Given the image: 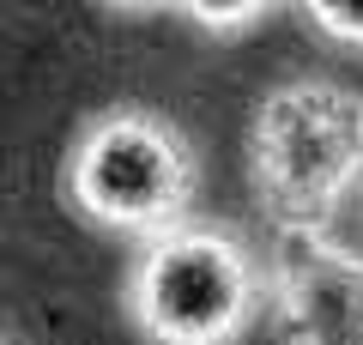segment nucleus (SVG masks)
<instances>
[{"mask_svg":"<svg viewBox=\"0 0 363 345\" xmlns=\"http://www.w3.org/2000/svg\"><path fill=\"white\" fill-rule=\"evenodd\" d=\"M121 309L145 345H242L267 309V273L230 224L188 218L133 248Z\"/></svg>","mask_w":363,"mask_h":345,"instance_id":"f03ea898","label":"nucleus"},{"mask_svg":"<svg viewBox=\"0 0 363 345\" xmlns=\"http://www.w3.org/2000/svg\"><path fill=\"white\" fill-rule=\"evenodd\" d=\"M272 6H279V0H176V13L194 18V25L212 31V37H242V31L260 25Z\"/></svg>","mask_w":363,"mask_h":345,"instance_id":"39448f33","label":"nucleus"},{"mask_svg":"<svg viewBox=\"0 0 363 345\" xmlns=\"http://www.w3.org/2000/svg\"><path fill=\"white\" fill-rule=\"evenodd\" d=\"M267 309L285 345H363V248L339 243L333 224H279Z\"/></svg>","mask_w":363,"mask_h":345,"instance_id":"20e7f679","label":"nucleus"},{"mask_svg":"<svg viewBox=\"0 0 363 345\" xmlns=\"http://www.w3.org/2000/svg\"><path fill=\"white\" fill-rule=\"evenodd\" d=\"M248 182L272 224H333L363 182V97L339 79H285L255 103Z\"/></svg>","mask_w":363,"mask_h":345,"instance_id":"7ed1b4c3","label":"nucleus"},{"mask_svg":"<svg viewBox=\"0 0 363 345\" xmlns=\"http://www.w3.org/2000/svg\"><path fill=\"white\" fill-rule=\"evenodd\" d=\"M303 13L315 18V31L345 49H363V0H303Z\"/></svg>","mask_w":363,"mask_h":345,"instance_id":"423d86ee","label":"nucleus"},{"mask_svg":"<svg viewBox=\"0 0 363 345\" xmlns=\"http://www.w3.org/2000/svg\"><path fill=\"white\" fill-rule=\"evenodd\" d=\"M61 194L85 224L145 243L188 224L200 200V152L169 115L145 103H109L73 133Z\"/></svg>","mask_w":363,"mask_h":345,"instance_id":"f257e3e1","label":"nucleus"},{"mask_svg":"<svg viewBox=\"0 0 363 345\" xmlns=\"http://www.w3.org/2000/svg\"><path fill=\"white\" fill-rule=\"evenodd\" d=\"M104 6H121V13H145V6H176V0H104Z\"/></svg>","mask_w":363,"mask_h":345,"instance_id":"0eeeda50","label":"nucleus"}]
</instances>
